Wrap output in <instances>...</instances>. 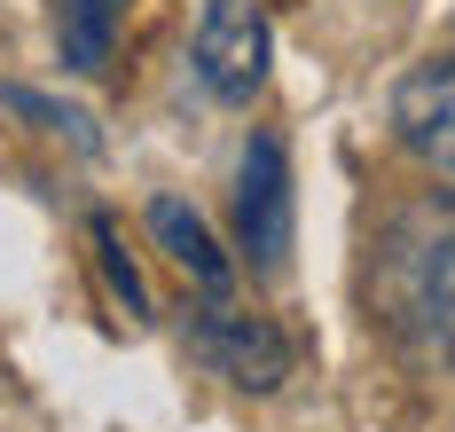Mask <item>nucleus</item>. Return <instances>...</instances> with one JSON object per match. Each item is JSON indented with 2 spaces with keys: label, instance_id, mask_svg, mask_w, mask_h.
I'll use <instances>...</instances> for the list:
<instances>
[{
  "label": "nucleus",
  "instance_id": "nucleus-6",
  "mask_svg": "<svg viewBox=\"0 0 455 432\" xmlns=\"http://www.w3.org/2000/svg\"><path fill=\"white\" fill-rule=\"evenodd\" d=\"M149 228H157V244L173 252V268L204 291V307H212V299H228L235 268H228V252L212 244V228L196 220V204H181V196H149Z\"/></svg>",
  "mask_w": 455,
  "mask_h": 432
},
{
  "label": "nucleus",
  "instance_id": "nucleus-2",
  "mask_svg": "<svg viewBox=\"0 0 455 432\" xmlns=\"http://www.w3.org/2000/svg\"><path fill=\"white\" fill-rule=\"evenodd\" d=\"M267 55H275V32L259 16V0H196L188 71L204 79L212 102H251L267 87Z\"/></svg>",
  "mask_w": 455,
  "mask_h": 432
},
{
  "label": "nucleus",
  "instance_id": "nucleus-7",
  "mask_svg": "<svg viewBox=\"0 0 455 432\" xmlns=\"http://www.w3.org/2000/svg\"><path fill=\"white\" fill-rule=\"evenodd\" d=\"M134 0H55V55L63 71H102Z\"/></svg>",
  "mask_w": 455,
  "mask_h": 432
},
{
  "label": "nucleus",
  "instance_id": "nucleus-5",
  "mask_svg": "<svg viewBox=\"0 0 455 432\" xmlns=\"http://www.w3.org/2000/svg\"><path fill=\"white\" fill-rule=\"evenodd\" d=\"M393 134L455 181V63H416L393 87Z\"/></svg>",
  "mask_w": 455,
  "mask_h": 432
},
{
  "label": "nucleus",
  "instance_id": "nucleus-1",
  "mask_svg": "<svg viewBox=\"0 0 455 432\" xmlns=\"http://www.w3.org/2000/svg\"><path fill=\"white\" fill-rule=\"evenodd\" d=\"M369 307L409 354L455 362V204L424 196L385 220L369 260Z\"/></svg>",
  "mask_w": 455,
  "mask_h": 432
},
{
  "label": "nucleus",
  "instance_id": "nucleus-4",
  "mask_svg": "<svg viewBox=\"0 0 455 432\" xmlns=\"http://www.w3.org/2000/svg\"><path fill=\"white\" fill-rule=\"evenodd\" d=\"M235 228H243V252L251 268L275 276L283 252H291V157L275 134H251L243 142V181H235Z\"/></svg>",
  "mask_w": 455,
  "mask_h": 432
},
{
  "label": "nucleus",
  "instance_id": "nucleus-8",
  "mask_svg": "<svg viewBox=\"0 0 455 432\" xmlns=\"http://www.w3.org/2000/svg\"><path fill=\"white\" fill-rule=\"evenodd\" d=\"M8 110H24V118H47V126H63V134H79V142L94 149V118H87V110H63V102L32 95V87H8Z\"/></svg>",
  "mask_w": 455,
  "mask_h": 432
},
{
  "label": "nucleus",
  "instance_id": "nucleus-3",
  "mask_svg": "<svg viewBox=\"0 0 455 432\" xmlns=\"http://www.w3.org/2000/svg\"><path fill=\"white\" fill-rule=\"evenodd\" d=\"M188 338H196V354H204L228 385H243V393H275V385L291 378V338L275 331L267 315H243V307H228V299H212Z\"/></svg>",
  "mask_w": 455,
  "mask_h": 432
}]
</instances>
